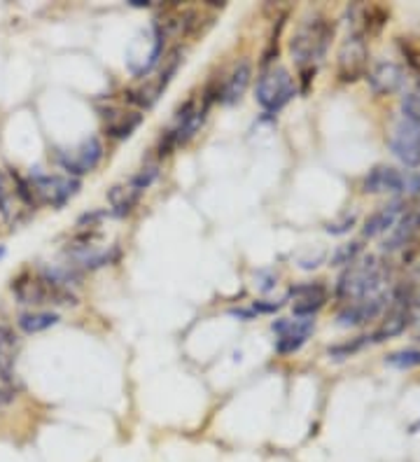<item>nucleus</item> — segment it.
<instances>
[{"mask_svg":"<svg viewBox=\"0 0 420 462\" xmlns=\"http://www.w3.org/2000/svg\"><path fill=\"white\" fill-rule=\"evenodd\" d=\"M28 187L33 192L35 206L45 203V206H51V208L59 210L79 192V180L78 178H70V175L40 173L35 169L28 175Z\"/></svg>","mask_w":420,"mask_h":462,"instance_id":"5","label":"nucleus"},{"mask_svg":"<svg viewBox=\"0 0 420 462\" xmlns=\"http://www.w3.org/2000/svg\"><path fill=\"white\" fill-rule=\"evenodd\" d=\"M14 344H17L14 332L10 328H5V325H0V353H12Z\"/></svg>","mask_w":420,"mask_h":462,"instance_id":"28","label":"nucleus"},{"mask_svg":"<svg viewBox=\"0 0 420 462\" xmlns=\"http://www.w3.org/2000/svg\"><path fill=\"white\" fill-rule=\"evenodd\" d=\"M402 115L404 122L420 126V89L409 91V94L402 98Z\"/></svg>","mask_w":420,"mask_h":462,"instance_id":"25","label":"nucleus"},{"mask_svg":"<svg viewBox=\"0 0 420 462\" xmlns=\"http://www.w3.org/2000/svg\"><path fill=\"white\" fill-rule=\"evenodd\" d=\"M12 292L19 299V304L28 306H75L78 297L70 288H63L59 282L50 281L42 273H22L12 281Z\"/></svg>","mask_w":420,"mask_h":462,"instance_id":"2","label":"nucleus"},{"mask_svg":"<svg viewBox=\"0 0 420 462\" xmlns=\"http://www.w3.org/2000/svg\"><path fill=\"white\" fill-rule=\"evenodd\" d=\"M143 117L138 113H124V110H112L110 115H106V129L112 138H129L135 129L140 126Z\"/></svg>","mask_w":420,"mask_h":462,"instance_id":"21","label":"nucleus"},{"mask_svg":"<svg viewBox=\"0 0 420 462\" xmlns=\"http://www.w3.org/2000/svg\"><path fill=\"white\" fill-rule=\"evenodd\" d=\"M353 225H355V215H346L341 222H330V225H327V231H330V234H346Z\"/></svg>","mask_w":420,"mask_h":462,"instance_id":"29","label":"nucleus"},{"mask_svg":"<svg viewBox=\"0 0 420 462\" xmlns=\"http://www.w3.org/2000/svg\"><path fill=\"white\" fill-rule=\"evenodd\" d=\"M278 338H275V350L280 356H290V353H297L303 344L308 341V337L313 334L315 320L311 318H302V320H275L271 325Z\"/></svg>","mask_w":420,"mask_h":462,"instance_id":"10","label":"nucleus"},{"mask_svg":"<svg viewBox=\"0 0 420 462\" xmlns=\"http://www.w3.org/2000/svg\"><path fill=\"white\" fill-rule=\"evenodd\" d=\"M103 159V145L98 138H87V141L79 143L73 150H59L56 152V162L66 171L70 178H79V175H87L101 164Z\"/></svg>","mask_w":420,"mask_h":462,"instance_id":"8","label":"nucleus"},{"mask_svg":"<svg viewBox=\"0 0 420 462\" xmlns=\"http://www.w3.org/2000/svg\"><path fill=\"white\" fill-rule=\"evenodd\" d=\"M418 273H420V262H418Z\"/></svg>","mask_w":420,"mask_h":462,"instance_id":"33","label":"nucleus"},{"mask_svg":"<svg viewBox=\"0 0 420 462\" xmlns=\"http://www.w3.org/2000/svg\"><path fill=\"white\" fill-rule=\"evenodd\" d=\"M404 82V70L392 61H378L369 70V85L376 94H395Z\"/></svg>","mask_w":420,"mask_h":462,"instance_id":"16","label":"nucleus"},{"mask_svg":"<svg viewBox=\"0 0 420 462\" xmlns=\"http://www.w3.org/2000/svg\"><path fill=\"white\" fill-rule=\"evenodd\" d=\"M0 257H5V248L3 245H0Z\"/></svg>","mask_w":420,"mask_h":462,"instance_id":"32","label":"nucleus"},{"mask_svg":"<svg viewBox=\"0 0 420 462\" xmlns=\"http://www.w3.org/2000/svg\"><path fill=\"white\" fill-rule=\"evenodd\" d=\"M56 322H59V316L51 313V310H31V313H22L17 320L19 329L26 334H38L45 332V329L54 328Z\"/></svg>","mask_w":420,"mask_h":462,"instance_id":"22","label":"nucleus"},{"mask_svg":"<svg viewBox=\"0 0 420 462\" xmlns=\"http://www.w3.org/2000/svg\"><path fill=\"white\" fill-rule=\"evenodd\" d=\"M409 322H411L409 309H406L404 304H397L395 309L390 310V313H387V318L383 320L381 328L371 334L369 341H374V344H381V341H386V338L397 337V334H402L404 329L409 328Z\"/></svg>","mask_w":420,"mask_h":462,"instance_id":"20","label":"nucleus"},{"mask_svg":"<svg viewBox=\"0 0 420 462\" xmlns=\"http://www.w3.org/2000/svg\"><path fill=\"white\" fill-rule=\"evenodd\" d=\"M294 94H297V85H294L290 70L283 66H274L259 78L255 98H257L262 110L274 115L283 110L294 98Z\"/></svg>","mask_w":420,"mask_h":462,"instance_id":"4","label":"nucleus"},{"mask_svg":"<svg viewBox=\"0 0 420 462\" xmlns=\"http://www.w3.org/2000/svg\"><path fill=\"white\" fill-rule=\"evenodd\" d=\"M140 197H143V189H140L134 180L124 182V185H115L110 192H107V201H110L112 206V213L117 215V217L129 215L131 210L138 206Z\"/></svg>","mask_w":420,"mask_h":462,"instance_id":"17","label":"nucleus"},{"mask_svg":"<svg viewBox=\"0 0 420 462\" xmlns=\"http://www.w3.org/2000/svg\"><path fill=\"white\" fill-rule=\"evenodd\" d=\"M359 250H362V245H359V243H348V245H341V248L331 254V264H334V266H341V264L350 266L353 262H358Z\"/></svg>","mask_w":420,"mask_h":462,"instance_id":"26","label":"nucleus"},{"mask_svg":"<svg viewBox=\"0 0 420 462\" xmlns=\"http://www.w3.org/2000/svg\"><path fill=\"white\" fill-rule=\"evenodd\" d=\"M399 215H402V203L395 201V203H387L383 208L376 210L374 215H369V220L364 222V236L367 238H376L386 234L387 229L397 225Z\"/></svg>","mask_w":420,"mask_h":462,"instance_id":"19","label":"nucleus"},{"mask_svg":"<svg viewBox=\"0 0 420 462\" xmlns=\"http://www.w3.org/2000/svg\"><path fill=\"white\" fill-rule=\"evenodd\" d=\"M420 231V201L411 203V208H406V213L399 215L397 225L392 226L390 236H387L386 250H399L404 245H409L414 241V236Z\"/></svg>","mask_w":420,"mask_h":462,"instance_id":"14","label":"nucleus"},{"mask_svg":"<svg viewBox=\"0 0 420 462\" xmlns=\"http://www.w3.org/2000/svg\"><path fill=\"white\" fill-rule=\"evenodd\" d=\"M14 397H17V393H14L10 385H0V411H3V409H7V406L14 402Z\"/></svg>","mask_w":420,"mask_h":462,"instance_id":"30","label":"nucleus"},{"mask_svg":"<svg viewBox=\"0 0 420 462\" xmlns=\"http://www.w3.org/2000/svg\"><path fill=\"white\" fill-rule=\"evenodd\" d=\"M390 150L404 166H409V169L418 166L420 164V126L409 125V122H404L402 119V122L392 129Z\"/></svg>","mask_w":420,"mask_h":462,"instance_id":"11","label":"nucleus"},{"mask_svg":"<svg viewBox=\"0 0 420 462\" xmlns=\"http://www.w3.org/2000/svg\"><path fill=\"white\" fill-rule=\"evenodd\" d=\"M283 306V301H269V304H264V301H257V304L252 306V309L257 310V313H274Z\"/></svg>","mask_w":420,"mask_h":462,"instance_id":"31","label":"nucleus"},{"mask_svg":"<svg viewBox=\"0 0 420 462\" xmlns=\"http://www.w3.org/2000/svg\"><path fill=\"white\" fill-rule=\"evenodd\" d=\"M367 70V42L364 33L355 31L343 40L339 50V78L343 82H355Z\"/></svg>","mask_w":420,"mask_h":462,"instance_id":"9","label":"nucleus"},{"mask_svg":"<svg viewBox=\"0 0 420 462\" xmlns=\"http://www.w3.org/2000/svg\"><path fill=\"white\" fill-rule=\"evenodd\" d=\"M290 297H294V316L313 318L327 301V290L320 282H303L290 290Z\"/></svg>","mask_w":420,"mask_h":462,"instance_id":"13","label":"nucleus"},{"mask_svg":"<svg viewBox=\"0 0 420 462\" xmlns=\"http://www.w3.org/2000/svg\"><path fill=\"white\" fill-rule=\"evenodd\" d=\"M208 113V98H203V106H196V101H187L175 113V122L171 129L163 131L162 135V154H171L175 147L185 145L191 135L199 131Z\"/></svg>","mask_w":420,"mask_h":462,"instance_id":"6","label":"nucleus"},{"mask_svg":"<svg viewBox=\"0 0 420 462\" xmlns=\"http://www.w3.org/2000/svg\"><path fill=\"white\" fill-rule=\"evenodd\" d=\"M250 78H252L250 63L247 61L238 63V66L231 70L229 78H227V82H224V89H222V94H219V101H222L224 106H234V103L241 101V97L246 94L247 85H250Z\"/></svg>","mask_w":420,"mask_h":462,"instance_id":"18","label":"nucleus"},{"mask_svg":"<svg viewBox=\"0 0 420 462\" xmlns=\"http://www.w3.org/2000/svg\"><path fill=\"white\" fill-rule=\"evenodd\" d=\"M331 35H334V23L327 17H322V14H313V17L303 19L290 40L292 59L302 68L313 70L315 63H320V59L325 57Z\"/></svg>","mask_w":420,"mask_h":462,"instance_id":"1","label":"nucleus"},{"mask_svg":"<svg viewBox=\"0 0 420 462\" xmlns=\"http://www.w3.org/2000/svg\"><path fill=\"white\" fill-rule=\"evenodd\" d=\"M383 269L376 262V257H367L362 262H353L348 266V271L341 276L339 285H336V297L343 299L346 304L350 301H359V299L374 297L376 290L381 288L383 282Z\"/></svg>","mask_w":420,"mask_h":462,"instance_id":"3","label":"nucleus"},{"mask_svg":"<svg viewBox=\"0 0 420 462\" xmlns=\"http://www.w3.org/2000/svg\"><path fill=\"white\" fill-rule=\"evenodd\" d=\"M14 201H19L14 189L10 187L7 182L5 173L0 171V217L7 222H14L17 220V208H14Z\"/></svg>","mask_w":420,"mask_h":462,"instance_id":"23","label":"nucleus"},{"mask_svg":"<svg viewBox=\"0 0 420 462\" xmlns=\"http://www.w3.org/2000/svg\"><path fill=\"white\" fill-rule=\"evenodd\" d=\"M180 51H173L171 57L163 59L162 68L157 70V75L154 78H147L143 85L134 87V89L126 91V98H129V103H134V106L138 107H152L154 103L159 101V97L163 94V89H166L168 85H171V79H173V75L178 73L180 68Z\"/></svg>","mask_w":420,"mask_h":462,"instance_id":"7","label":"nucleus"},{"mask_svg":"<svg viewBox=\"0 0 420 462\" xmlns=\"http://www.w3.org/2000/svg\"><path fill=\"white\" fill-rule=\"evenodd\" d=\"M386 304V294H374V297L359 299V301H350V304H346L339 310L336 320H339L341 328H358V325H364V322H369L374 320V318L381 316Z\"/></svg>","mask_w":420,"mask_h":462,"instance_id":"12","label":"nucleus"},{"mask_svg":"<svg viewBox=\"0 0 420 462\" xmlns=\"http://www.w3.org/2000/svg\"><path fill=\"white\" fill-rule=\"evenodd\" d=\"M14 374V357L12 353H0V381H10Z\"/></svg>","mask_w":420,"mask_h":462,"instance_id":"27","label":"nucleus"},{"mask_svg":"<svg viewBox=\"0 0 420 462\" xmlns=\"http://www.w3.org/2000/svg\"><path fill=\"white\" fill-rule=\"evenodd\" d=\"M404 189V175L392 166H376L367 173L362 180L364 194H387V192H402Z\"/></svg>","mask_w":420,"mask_h":462,"instance_id":"15","label":"nucleus"},{"mask_svg":"<svg viewBox=\"0 0 420 462\" xmlns=\"http://www.w3.org/2000/svg\"><path fill=\"white\" fill-rule=\"evenodd\" d=\"M386 362L390 366H397V369H414V366H420V350L418 348L397 350V353L387 356Z\"/></svg>","mask_w":420,"mask_h":462,"instance_id":"24","label":"nucleus"}]
</instances>
